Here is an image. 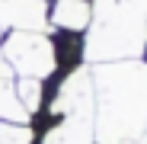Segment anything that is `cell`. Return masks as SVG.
Masks as SVG:
<instances>
[{
  "label": "cell",
  "mask_w": 147,
  "mask_h": 144,
  "mask_svg": "<svg viewBox=\"0 0 147 144\" xmlns=\"http://www.w3.org/2000/svg\"><path fill=\"white\" fill-rule=\"evenodd\" d=\"M0 55H3L13 77L48 80L58 70L55 42L45 32H3L0 35Z\"/></svg>",
  "instance_id": "cell-2"
},
{
  "label": "cell",
  "mask_w": 147,
  "mask_h": 144,
  "mask_svg": "<svg viewBox=\"0 0 147 144\" xmlns=\"http://www.w3.org/2000/svg\"><path fill=\"white\" fill-rule=\"evenodd\" d=\"M48 0H0V32H45Z\"/></svg>",
  "instance_id": "cell-3"
},
{
  "label": "cell",
  "mask_w": 147,
  "mask_h": 144,
  "mask_svg": "<svg viewBox=\"0 0 147 144\" xmlns=\"http://www.w3.org/2000/svg\"><path fill=\"white\" fill-rule=\"evenodd\" d=\"M144 48H147V45H144Z\"/></svg>",
  "instance_id": "cell-5"
},
{
  "label": "cell",
  "mask_w": 147,
  "mask_h": 144,
  "mask_svg": "<svg viewBox=\"0 0 147 144\" xmlns=\"http://www.w3.org/2000/svg\"><path fill=\"white\" fill-rule=\"evenodd\" d=\"M48 26L58 32H77L86 35L93 26V3L90 0H51L48 3Z\"/></svg>",
  "instance_id": "cell-4"
},
{
  "label": "cell",
  "mask_w": 147,
  "mask_h": 144,
  "mask_svg": "<svg viewBox=\"0 0 147 144\" xmlns=\"http://www.w3.org/2000/svg\"><path fill=\"white\" fill-rule=\"evenodd\" d=\"M96 144H134L147 128V64L106 61L93 67Z\"/></svg>",
  "instance_id": "cell-1"
}]
</instances>
